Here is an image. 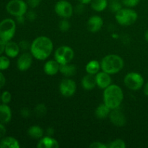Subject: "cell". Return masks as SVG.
<instances>
[{
  "label": "cell",
  "instance_id": "obj_20",
  "mask_svg": "<svg viewBox=\"0 0 148 148\" xmlns=\"http://www.w3.org/2000/svg\"><path fill=\"white\" fill-rule=\"evenodd\" d=\"M59 72L64 75L65 77H72L76 75L77 73V67L75 65L72 64H60L59 67Z\"/></svg>",
  "mask_w": 148,
  "mask_h": 148
},
{
  "label": "cell",
  "instance_id": "obj_34",
  "mask_svg": "<svg viewBox=\"0 0 148 148\" xmlns=\"http://www.w3.org/2000/svg\"><path fill=\"white\" fill-rule=\"evenodd\" d=\"M30 46H31V44L27 40H21L19 43V46H20V49L23 51H27L28 49H30Z\"/></svg>",
  "mask_w": 148,
  "mask_h": 148
},
{
  "label": "cell",
  "instance_id": "obj_7",
  "mask_svg": "<svg viewBox=\"0 0 148 148\" xmlns=\"http://www.w3.org/2000/svg\"><path fill=\"white\" fill-rule=\"evenodd\" d=\"M27 4L23 0H11L7 3L6 10L14 17L25 15L27 12Z\"/></svg>",
  "mask_w": 148,
  "mask_h": 148
},
{
  "label": "cell",
  "instance_id": "obj_33",
  "mask_svg": "<svg viewBox=\"0 0 148 148\" xmlns=\"http://www.w3.org/2000/svg\"><path fill=\"white\" fill-rule=\"evenodd\" d=\"M26 18L30 22L35 21L37 17V14H36V12H34L33 10H30V11H28L26 12Z\"/></svg>",
  "mask_w": 148,
  "mask_h": 148
},
{
  "label": "cell",
  "instance_id": "obj_46",
  "mask_svg": "<svg viewBox=\"0 0 148 148\" xmlns=\"http://www.w3.org/2000/svg\"><path fill=\"white\" fill-rule=\"evenodd\" d=\"M145 38L146 40L148 41V30L145 32Z\"/></svg>",
  "mask_w": 148,
  "mask_h": 148
},
{
  "label": "cell",
  "instance_id": "obj_45",
  "mask_svg": "<svg viewBox=\"0 0 148 148\" xmlns=\"http://www.w3.org/2000/svg\"><path fill=\"white\" fill-rule=\"evenodd\" d=\"M144 93L145 94V95L148 96V82L145 85V88H144Z\"/></svg>",
  "mask_w": 148,
  "mask_h": 148
},
{
  "label": "cell",
  "instance_id": "obj_37",
  "mask_svg": "<svg viewBox=\"0 0 148 148\" xmlns=\"http://www.w3.org/2000/svg\"><path fill=\"white\" fill-rule=\"evenodd\" d=\"M30 114H31V112L27 108H23L20 111V115L24 118H27V117L30 116Z\"/></svg>",
  "mask_w": 148,
  "mask_h": 148
},
{
  "label": "cell",
  "instance_id": "obj_32",
  "mask_svg": "<svg viewBox=\"0 0 148 148\" xmlns=\"http://www.w3.org/2000/svg\"><path fill=\"white\" fill-rule=\"evenodd\" d=\"M140 0H122L123 5L126 6L127 7H134L140 3Z\"/></svg>",
  "mask_w": 148,
  "mask_h": 148
},
{
  "label": "cell",
  "instance_id": "obj_6",
  "mask_svg": "<svg viewBox=\"0 0 148 148\" xmlns=\"http://www.w3.org/2000/svg\"><path fill=\"white\" fill-rule=\"evenodd\" d=\"M75 56L73 49L67 46H62L58 48L54 53L55 60L59 64L69 63Z\"/></svg>",
  "mask_w": 148,
  "mask_h": 148
},
{
  "label": "cell",
  "instance_id": "obj_13",
  "mask_svg": "<svg viewBox=\"0 0 148 148\" xmlns=\"http://www.w3.org/2000/svg\"><path fill=\"white\" fill-rule=\"evenodd\" d=\"M96 84L101 89H106L110 85H111V77L110 75L107 72H98L95 75Z\"/></svg>",
  "mask_w": 148,
  "mask_h": 148
},
{
  "label": "cell",
  "instance_id": "obj_11",
  "mask_svg": "<svg viewBox=\"0 0 148 148\" xmlns=\"http://www.w3.org/2000/svg\"><path fill=\"white\" fill-rule=\"evenodd\" d=\"M110 121L116 127H124L127 123V118L124 113L119 109V108L112 109L109 114Z\"/></svg>",
  "mask_w": 148,
  "mask_h": 148
},
{
  "label": "cell",
  "instance_id": "obj_47",
  "mask_svg": "<svg viewBox=\"0 0 148 148\" xmlns=\"http://www.w3.org/2000/svg\"><path fill=\"white\" fill-rule=\"evenodd\" d=\"M110 1H114V0H110Z\"/></svg>",
  "mask_w": 148,
  "mask_h": 148
},
{
  "label": "cell",
  "instance_id": "obj_15",
  "mask_svg": "<svg viewBox=\"0 0 148 148\" xmlns=\"http://www.w3.org/2000/svg\"><path fill=\"white\" fill-rule=\"evenodd\" d=\"M20 48L19 46V44L14 41H10L7 42L5 43V49H4V52H5L6 55L8 57L10 58H15L18 56L19 53H20Z\"/></svg>",
  "mask_w": 148,
  "mask_h": 148
},
{
  "label": "cell",
  "instance_id": "obj_2",
  "mask_svg": "<svg viewBox=\"0 0 148 148\" xmlns=\"http://www.w3.org/2000/svg\"><path fill=\"white\" fill-rule=\"evenodd\" d=\"M124 99V93L121 88L117 85H110L104 89V103L109 108L115 109L119 108Z\"/></svg>",
  "mask_w": 148,
  "mask_h": 148
},
{
  "label": "cell",
  "instance_id": "obj_42",
  "mask_svg": "<svg viewBox=\"0 0 148 148\" xmlns=\"http://www.w3.org/2000/svg\"><path fill=\"white\" fill-rule=\"evenodd\" d=\"M5 42L1 40L0 39V55L2 54L3 52L4 51V49H5Z\"/></svg>",
  "mask_w": 148,
  "mask_h": 148
},
{
  "label": "cell",
  "instance_id": "obj_43",
  "mask_svg": "<svg viewBox=\"0 0 148 148\" xmlns=\"http://www.w3.org/2000/svg\"><path fill=\"white\" fill-rule=\"evenodd\" d=\"M46 133H47L48 136L51 137V136L53 134V133H54V130H53V129L51 128V127H49V128L47 130V131H46Z\"/></svg>",
  "mask_w": 148,
  "mask_h": 148
},
{
  "label": "cell",
  "instance_id": "obj_1",
  "mask_svg": "<svg viewBox=\"0 0 148 148\" xmlns=\"http://www.w3.org/2000/svg\"><path fill=\"white\" fill-rule=\"evenodd\" d=\"M53 42L46 36L36 38L30 46V53L38 60H45L53 51Z\"/></svg>",
  "mask_w": 148,
  "mask_h": 148
},
{
  "label": "cell",
  "instance_id": "obj_16",
  "mask_svg": "<svg viewBox=\"0 0 148 148\" xmlns=\"http://www.w3.org/2000/svg\"><path fill=\"white\" fill-rule=\"evenodd\" d=\"M59 147L57 140L50 136L42 137L37 144L38 148H58Z\"/></svg>",
  "mask_w": 148,
  "mask_h": 148
},
{
  "label": "cell",
  "instance_id": "obj_44",
  "mask_svg": "<svg viewBox=\"0 0 148 148\" xmlns=\"http://www.w3.org/2000/svg\"><path fill=\"white\" fill-rule=\"evenodd\" d=\"M78 1H79V3H82V4H87L90 3L92 0H78Z\"/></svg>",
  "mask_w": 148,
  "mask_h": 148
},
{
  "label": "cell",
  "instance_id": "obj_36",
  "mask_svg": "<svg viewBox=\"0 0 148 148\" xmlns=\"http://www.w3.org/2000/svg\"><path fill=\"white\" fill-rule=\"evenodd\" d=\"M90 148H108V146L106 145L103 144L102 143L100 142H94L90 145Z\"/></svg>",
  "mask_w": 148,
  "mask_h": 148
},
{
  "label": "cell",
  "instance_id": "obj_21",
  "mask_svg": "<svg viewBox=\"0 0 148 148\" xmlns=\"http://www.w3.org/2000/svg\"><path fill=\"white\" fill-rule=\"evenodd\" d=\"M19 142L12 137H3L0 141V148H19Z\"/></svg>",
  "mask_w": 148,
  "mask_h": 148
},
{
  "label": "cell",
  "instance_id": "obj_29",
  "mask_svg": "<svg viewBox=\"0 0 148 148\" xmlns=\"http://www.w3.org/2000/svg\"><path fill=\"white\" fill-rule=\"evenodd\" d=\"M10 65V61L7 56H0V70H6Z\"/></svg>",
  "mask_w": 148,
  "mask_h": 148
},
{
  "label": "cell",
  "instance_id": "obj_14",
  "mask_svg": "<svg viewBox=\"0 0 148 148\" xmlns=\"http://www.w3.org/2000/svg\"><path fill=\"white\" fill-rule=\"evenodd\" d=\"M103 20L99 16H92L89 18L88 21V29L91 33H96L99 31L103 27Z\"/></svg>",
  "mask_w": 148,
  "mask_h": 148
},
{
  "label": "cell",
  "instance_id": "obj_35",
  "mask_svg": "<svg viewBox=\"0 0 148 148\" xmlns=\"http://www.w3.org/2000/svg\"><path fill=\"white\" fill-rule=\"evenodd\" d=\"M40 1L41 0H27V4L30 8L34 9L38 7L39 4H40Z\"/></svg>",
  "mask_w": 148,
  "mask_h": 148
},
{
  "label": "cell",
  "instance_id": "obj_22",
  "mask_svg": "<svg viewBox=\"0 0 148 148\" xmlns=\"http://www.w3.org/2000/svg\"><path fill=\"white\" fill-rule=\"evenodd\" d=\"M111 111V108H108L103 103L97 107L95 111V115L96 118L99 119H104L109 116Z\"/></svg>",
  "mask_w": 148,
  "mask_h": 148
},
{
  "label": "cell",
  "instance_id": "obj_18",
  "mask_svg": "<svg viewBox=\"0 0 148 148\" xmlns=\"http://www.w3.org/2000/svg\"><path fill=\"white\" fill-rule=\"evenodd\" d=\"M12 119V111L7 104L0 105V122L7 124Z\"/></svg>",
  "mask_w": 148,
  "mask_h": 148
},
{
  "label": "cell",
  "instance_id": "obj_8",
  "mask_svg": "<svg viewBox=\"0 0 148 148\" xmlns=\"http://www.w3.org/2000/svg\"><path fill=\"white\" fill-rule=\"evenodd\" d=\"M124 82L126 86L132 90H138L144 85V79L137 72H130L125 76Z\"/></svg>",
  "mask_w": 148,
  "mask_h": 148
},
{
  "label": "cell",
  "instance_id": "obj_3",
  "mask_svg": "<svg viewBox=\"0 0 148 148\" xmlns=\"http://www.w3.org/2000/svg\"><path fill=\"white\" fill-rule=\"evenodd\" d=\"M124 60L121 56L116 54H109L102 59L101 67L103 72L109 75H114L119 72L124 67Z\"/></svg>",
  "mask_w": 148,
  "mask_h": 148
},
{
  "label": "cell",
  "instance_id": "obj_25",
  "mask_svg": "<svg viewBox=\"0 0 148 148\" xmlns=\"http://www.w3.org/2000/svg\"><path fill=\"white\" fill-rule=\"evenodd\" d=\"M91 7L96 12H102L108 7V0H92L90 2Z\"/></svg>",
  "mask_w": 148,
  "mask_h": 148
},
{
  "label": "cell",
  "instance_id": "obj_48",
  "mask_svg": "<svg viewBox=\"0 0 148 148\" xmlns=\"http://www.w3.org/2000/svg\"><path fill=\"white\" fill-rule=\"evenodd\" d=\"M0 99H1V98H0Z\"/></svg>",
  "mask_w": 148,
  "mask_h": 148
},
{
  "label": "cell",
  "instance_id": "obj_19",
  "mask_svg": "<svg viewBox=\"0 0 148 148\" xmlns=\"http://www.w3.org/2000/svg\"><path fill=\"white\" fill-rule=\"evenodd\" d=\"M97 85L95 75L88 74L82 79V86L86 90H90Z\"/></svg>",
  "mask_w": 148,
  "mask_h": 148
},
{
  "label": "cell",
  "instance_id": "obj_30",
  "mask_svg": "<svg viewBox=\"0 0 148 148\" xmlns=\"http://www.w3.org/2000/svg\"><path fill=\"white\" fill-rule=\"evenodd\" d=\"M70 23L66 20V18H63L59 23V30L62 32H66L70 28Z\"/></svg>",
  "mask_w": 148,
  "mask_h": 148
},
{
  "label": "cell",
  "instance_id": "obj_10",
  "mask_svg": "<svg viewBox=\"0 0 148 148\" xmlns=\"http://www.w3.org/2000/svg\"><path fill=\"white\" fill-rule=\"evenodd\" d=\"M76 82L71 79H64L59 84V91L64 97H72L76 92Z\"/></svg>",
  "mask_w": 148,
  "mask_h": 148
},
{
  "label": "cell",
  "instance_id": "obj_28",
  "mask_svg": "<svg viewBox=\"0 0 148 148\" xmlns=\"http://www.w3.org/2000/svg\"><path fill=\"white\" fill-rule=\"evenodd\" d=\"M107 146H108V148H125L126 144L124 140L121 139H117L111 142Z\"/></svg>",
  "mask_w": 148,
  "mask_h": 148
},
{
  "label": "cell",
  "instance_id": "obj_39",
  "mask_svg": "<svg viewBox=\"0 0 148 148\" xmlns=\"http://www.w3.org/2000/svg\"><path fill=\"white\" fill-rule=\"evenodd\" d=\"M5 82H6L5 77H4V75H3L1 72H0V89L4 86V85H5Z\"/></svg>",
  "mask_w": 148,
  "mask_h": 148
},
{
  "label": "cell",
  "instance_id": "obj_5",
  "mask_svg": "<svg viewBox=\"0 0 148 148\" xmlns=\"http://www.w3.org/2000/svg\"><path fill=\"white\" fill-rule=\"evenodd\" d=\"M116 20L121 25L129 26L134 24L138 18L137 13L130 8L121 9L116 13Z\"/></svg>",
  "mask_w": 148,
  "mask_h": 148
},
{
  "label": "cell",
  "instance_id": "obj_27",
  "mask_svg": "<svg viewBox=\"0 0 148 148\" xmlns=\"http://www.w3.org/2000/svg\"><path fill=\"white\" fill-rule=\"evenodd\" d=\"M122 2H120L119 0H114V1H111L109 4V8L112 12L116 13L118 12L119 10L122 9Z\"/></svg>",
  "mask_w": 148,
  "mask_h": 148
},
{
  "label": "cell",
  "instance_id": "obj_26",
  "mask_svg": "<svg viewBox=\"0 0 148 148\" xmlns=\"http://www.w3.org/2000/svg\"><path fill=\"white\" fill-rule=\"evenodd\" d=\"M34 113L36 116L38 117H42L44 116L47 113V108H46V105L43 103H39L35 107Z\"/></svg>",
  "mask_w": 148,
  "mask_h": 148
},
{
  "label": "cell",
  "instance_id": "obj_31",
  "mask_svg": "<svg viewBox=\"0 0 148 148\" xmlns=\"http://www.w3.org/2000/svg\"><path fill=\"white\" fill-rule=\"evenodd\" d=\"M12 95L9 91H4L1 95V100L3 103L8 104L11 101Z\"/></svg>",
  "mask_w": 148,
  "mask_h": 148
},
{
  "label": "cell",
  "instance_id": "obj_9",
  "mask_svg": "<svg viewBox=\"0 0 148 148\" xmlns=\"http://www.w3.org/2000/svg\"><path fill=\"white\" fill-rule=\"evenodd\" d=\"M55 12L62 18H69L73 14V7L69 1L60 0L56 3L54 7Z\"/></svg>",
  "mask_w": 148,
  "mask_h": 148
},
{
  "label": "cell",
  "instance_id": "obj_40",
  "mask_svg": "<svg viewBox=\"0 0 148 148\" xmlns=\"http://www.w3.org/2000/svg\"><path fill=\"white\" fill-rule=\"evenodd\" d=\"M83 5H84V4L79 3V5L77 6L75 11H76L77 13H79V14H81V13L84 11V6Z\"/></svg>",
  "mask_w": 148,
  "mask_h": 148
},
{
  "label": "cell",
  "instance_id": "obj_41",
  "mask_svg": "<svg viewBox=\"0 0 148 148\" xmlns=\"http://www.w3.org/2000/svg\"><path fill=\"white\" fill-rule=\"evenodd\" d=\"M16 20L20 24H23L25 23V17H24V15L17 16V17H16Z\"/></svg>",
  "mask_w": 148,
  "mask_h": 148
},
{
  "label": "cell",
  "instance_id": "obj_12",
  "mask_svg": "<svg viewBox=\"0 0 148 148\" xmlns=\"http://www.w3.org/2000/svg\"><path fill=\"white\" fill-rule=\"evenodd\" d=\"M33 57L31 53H23L20 55L17 62V66L19 70L23 72L30 69L33 64Z\"/></svg>",
  "mask_w": 148,
  "mask_h": 148
},
{
  "label": "cell",
  "instance_id": "obj_38",
  "mask_svg": "<svg viewBox=\"0 0 148 148\" xmlns=\"http://www.w3.org/2000/svg\"><path fill=\"white\" fill-rule=\"evenodd\" d=\"M6 134V128L2 123L0 122V139H2Z\"/></svg>",
  "mask_w": 148,
  "mask_h": 148
},
{
  "label": "cell",
  "instance_id": "obj_24",
  "mask_svg": "<svg viewBox=\"0 0 148 148\" xmlns=\"http://www.w3.org/2000/svg\"><path fill=\"white\" fill-rule=\"evenodd\" d=\"M101 68V64L98 61L92 60L87 64L85 66V70L88 72V74L95 75L98 72H99Z\"/></svg>",
  "mask_w": 148,
  "mask_h": 148
},
{
  "label": "cell",
  "instance_id": "obj_4",
  "mask_svg": "<svg viewBox=\"0 0 148 148\" xmlns=\"http://www.w3.org/2000/svg\"><path fill=\"white\" fill-rule=\"evenodd\" d=\"M16 31V23L12 19L7 18L0 22V39L4 42L10 41Z\"/></svg>",
  "mask_w": 148,
  "mask_h": 148
},
{
  "label": "cell",
  "instance_id": "obj_23",
  "mask_svg": "<svg viewBox=\"0 0 148 148\" xmlns=\"http://www.w3.org/2000/svg\"><path fill=\"white\" fill-rule=\"evenodd\" d=\"M27 134L31 138L36 140H40L43 137L44 131L40 127L37 125H33L30 127L27 130Z\"/></svg>",
  "mask_w": 148,
  "mask_h": 148
},
{
  "label": "cell",
  "instance_id": "obj_17",
  "mask_svg": "<svg viewBox=\"0 0 148 148\" xmlns=\"http://www.w3.org/2000/svg\"><path fill=\"white\" fill-rule=\"evenodd\" d=\"M60 64L56 60H49L43 66V71L49 76H53L59 72Z\"/></svg>",
  "mask_w": 148,
  "mask_h": 148
}]
</instances>
